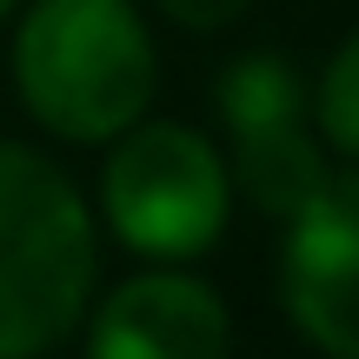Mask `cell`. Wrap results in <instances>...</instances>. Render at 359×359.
<instances>
[{"label": "cell", "mask_w": 359, "mask_h": 359, "mask_svg": "<svg viewBox=\"0 0 359 359\" xmlns=\"http://www.w3.org/2000/svg\"><path fill=\"white\" fill-rule=\"evenodd\" d=\"M154 40L127 0H40L13 40V80L40 127L114 140L154 100Z\"/></svg>", "instance_id": "cell-1"}, {"label": "cell", "mask_w": 359, "mask_h": 359, "mask_svg": "<svg viewBox=\"0 0 359 359\" xmlns=\"http://www.w3.org/2000/svg\"><path fill=\"white\" fill-rule=\"evenodd\" d=\"M93 293V219L40 154L0 140V359L40 353Z\"/></svg>", "instance_id": "cell-2"}, {"label": "cell", "mask_w": 359, "mask_h": 359, "mask_svg": "<svg viewBox=\"0 0 359 359\" xmlns=\"http://www.w3.org/2000/svg\"><path fill=\"white\" fill-rule=\"evenodd\" d=\"M107 219L133 253L193 259L226 226V167L193 127H140L107 160Z\"/></svg>", "instance_id": "cell-3"}, {"label": "cell", "mask_w": 359, "mask_h": 359, "mask_svg": "<svg viewBox=\"0 0 359 359\" xmlns=\"http://www.w3.org/2000/svg\"><path fill=\"white\" fill-rule=\"evenodd\" d=\"M219 107H226L240 187L266 213L293 219L326 187V160L306 133V87H299V74L286 60H273V53H246L219 80Z\"/></svg>", "instance_id": "cell-4"}, {"label": "cell", "mask_w": 359, "mask_h": 359, "mask_svg": "<svg viewBox=\"0 0 359 359\" xmlns=\"http://www.w3.org/2000/svg\"><path fill=\"white\" fill-rule=\"evenodd\" d=\"M286 313L313 346L359 359V173L326 180L293 213Z\"/></svg>", "instance_id": "cell-5"}, {"label": "cell", "mask_w": 359, "mask_h": 359, "mask_svg": "<svg viewBox=\"0 0 359 359\" xmlns=\"http://www.w3.org/2000/svg\"><path fill=\"white\" fill-rule=\"evenodd\" d=\"M233 346V320L213 286L147 273L120 286L93 320V353L107 359H219Z\"/></svg>", "instance_id": "cell-6"}, {"label": "cell", "mask_w": 359, "mask_h": 359, "mask_svg": "<svg viewBox=\"0 0 359 359\" xmlns=\"http://www.w3.org/2000/svg\"><path fill=\"white\" fill-rule=\"evenodd\" d=\"M320 127L339 154L359 160V34L333 53V67L320 80Z\"/></svg>", "instance_id": "cell-7"}, {"label": "cell", "mask_w": 359, "mask_h": 359, "mask_svg": "<svg viewBox=\"0 0 359 359\" xmlns=\"http://www.w3.org/2000/svg\"><path fill=\"white\" fill-rule=\"evenodd\" d=\"M160 7H167L180 27H226V20L246 13V0H160Z\"/></svg>", "instance_id": "cell-8"}, {"label": "cell", "mask_w": 359, "mask_h": 359, "mask_svg": "<svg viewBox=\"0 0 359 359\" xmlns=\"http://www.w3.org/2000/svg\"><path fill=\"white\" fill-rule=\"evenodd\" d=\"M7 7H13V0H0V13H7Z\"/></svg>", "instance_id": "cell-9"}]
</instances>
